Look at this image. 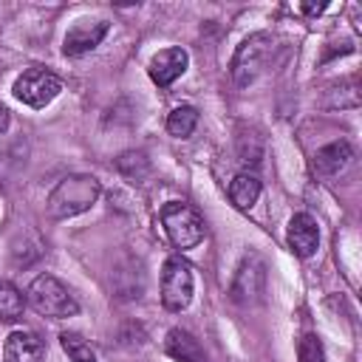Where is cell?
<instances>
[{
	"mask_svg": "<svg viewBox=\"0 0 362 362\" xmlns=\"http://www.w3.org/2000/svg\"><path fill=\"white\" fill-rule=\"evenodd\" d=\"M62 90V79L45 68H25L14 82V96L28 107H45Z\"/></svg>",
	"mask_w": 362,
	"mask_h": 362,
	"instance_id": "6",
	"label": "cell"
},
{
	"mask_svg": "<svg viewBox=\"0 0 362 362\" xmlns=\"http://www.w3.org/2000/svg\"><path fill=\"white\" fill-rule=\"evenodd\" d=\"M59 345H62V351L68 354L71 362H99L96 354H93V348L79 334H68V331L59 334Z\"/></svg>",
	"mask_w": 362,
	"mask_h": 362,
	"instance_id": "17",
	"label": "cell"
},
{
	"mask_svg": "<svg viewBox=\"0 0 362 362\" xmlns=\"http://www.w3.org/2000/svg\"><path fill=\"white\" fill-rule=\"evenodd\" d=\"M288 246L297 257H311L320 246V229H317V221L308 215V212H297L291 221H288Z\"/></svg>",
	"mask_w": 362,
	"mask_h": 362,
	"instance_id": "10",
	"label": "cell"
},
{
	"mask_svg": "<svg viewBox=\"0 0 362 362\" xmlns=\"http://www.w3.org/2000/svg\"><path fill=\"white\" fill-rule=\"evenodd\" d=\"M192 269L181 257H170L161 269V305L167 311H184L192 300Z\"/></svg>",
	"mask_w": 362,
	"mask_h": 362,
	"instance_id": "5",
	"label": "cell"
},
{
	"mask_svg": "<svg viewBox=\"0 0 362 362\" xmlns=\"http://www.w3.org/2000/svg\"><path fill=\"white\" fill-rule=\"evenodd\" d=\"M8 122H11V116H8V110L6 107H0V136L8 130Z\"/></svg>",
	"mask_w": 362,
	"mask_h": 362,
	"instance_id": "21",
	"label": "cell"
},
{
	"mask_svg": "<svg viewBox=\"0 0 362 362\" xmlns=\"http://www.w3.org/2000/svg\"><path fill=\"white\" fill-rule=\"evenodd\" d=\"M161 226L175 249H192L206 235L204 218L198 215V209H192L184 201H167L161 206Z\"/></svg>",
	"mask_w": 362,
	"mask_h": 362,
	"instance_id": "3",
	"label": "cell"
},
{
	"mask_svg": "<svg viewBox=\"0 0 362 362\" xmlns=\"http://www.w3.org/2000/svg\"><path fill=\"white\" fill-rule=\"evenodd\" d=\"M107 28H110L107 20H79V23H74V25L68 28L65 40H62L65 57H82V54L93 51V48L105 40Z\"/></svg>",
	"mask_w": 362,
	"mask_h": 362,
	"instance_id": "8",
	"label": "cell"
},
{
	"mask_svg": "<svg viewBox=\"0 0 362 362\" xmlns=\"http://www.w3.org/2000/svg\"><path fill=\"white\" fill-rule=\"evenodd\" d=\"M164 348L175 362H209L206 351L201 348V342L184 328H173L167 334V339H164Z\"/></svg>",
	"mask_w": 362,
	"mask_h": 362,
	"instance_id": "12",
	"label": "cell"
},
{
	"mask_svg": "<svg viewBox=\"0 0 362 362\" xmlns=\"http://www.w3.org/2000/svg\"><path fill=\"white\" fill-rule=\"evenodd\" d=\"M351 156H354V147L345 139L331 141V144H325V147H320L314 153V170L320 175H334V173H339L351 161Z\"/></svg>",
	"mask_w": 362,
	"mask_h": 362,
	"instance_id": "13",
	"label": "cell"
},
{
	"mask_svg": "<svg viewBox=\"0 0 362 362\" xmlns=\"http://www.w3.org/2000/svg\"><path fill=\"white\" fill-rule=\"evenodd\" d=\"M272 51H274V40L269 34H263V31L252 34L249 40H243L238 45V51H235V59H232V79H235V85L238 88L252 85L260 76V71L266 68Z\"/></svg>",
	"mask_w": 362,
	"mask_h": 362,
	"instance_id": "4",
	"label": "cell"
},
{
	"mask_svg": "<svg viewBox=\"0 0 362 362\" xmlns=\"http://www.w3.org/2000/svg\"><path fill=\"white\" fill-rule=\"evenodd\" d=\"M23 308H25V297L8 280H0V320H17Z\"/></svg>",
	"mask_w": 362,
	"mask_h": 362,
	"instance_id": "16",
	"label": "cell"
},
{
	"mask_svg": "<svg viewBox=\"0 0 362 362\" xmlns=\"http://www.w3.org/2000/svg\"><path fill=\"white\" fill-rule=\"evenodd\" d=\"M25 300H28V305L37 314L51 317V320H68V317H74L79 311L74 294L57 277H51V274L34 277L31 286H28V291H25Z\"/></svg>",
	"mask_w": 362,
	"mask_h": 362,
	"instance_id": "2",
	"label": "cell"
},
{
	"mask_svg": "<svg viewBox=\"0 0 362 362\" xmlns=\"http://www.w3.org/2000/svg\"><path fill=\"white\" fill-rule=\"evenodd\" d=\"M45 345L34 331H11L3 345V362H42Z\"/></svg>",
	"mask_w": 362,
	"mask_h": 362,
	"instance_id": "11",
	"label": "cell"
},
{
	"mask_svg": "<svg viewBox=\"0 0 362 362\" xmlns=\"http://www.w3.org/2000/svg\"><path fill=\"white\" fill-rule=\"evenodd\" d=\"M266 288V263L257 255L243 257V263L238 266V274L232 280V300L238 303H257L260 294Z\"/></svg>",
	"mask_w": 362,
	"mask_h": 362,
	"instance_id": "7",
	"label": "cell"
},
{
	"mask_svg": "<svg viewBox=\"0 0 362 362\" xmlns=\"http://www.w3.org/2000/svg\"><path fill=\"white\" fill-rule=\"evenodd\" d=\"M297 359L300 362H325V351L317 334H305L297 345Z\"/></svg>",
	"mask_w": 362,
	"mask_h": 362,
	"instance_id": "19",
	"label": "cell"
},
{
	"mask_svg": "<svg viewBox=\"0 0 362 362\" xmlns=\"http://www.w3.org/2000/svg\"><path fill=\"white\" fill-rule=\"evenodd\" d=\"M229 198H232V204L238 209H252L257 204V198H260V181H257V175H252V173L235 175L232 184H229Z\"/></svg>",
	"mask_w": 362,
	"mask_h": 362,
	"instance_id": "14",
	"label": "cell"
},
{
	"mask_svg": "<svg viewBox=\"0 0 362 362\" xmlns=\"http://www.w3.org/2000/svg\"><path fill=\"white\" fill-rule=\"evenodd\" d=\"M119 173L127 175V178L136 184V181H141V178L150 173V164H147L144 153H124V156L119 158Z\"/></svg>",
	"mask_w": 362,
	"mask_h": 362,
	"instance_id": "18",
	"label": "cell"
},
{
	"mask_svg": "<svg viewBox=\"0 0 362 362\" xmlns=\"http://www.w3.org/2000/svg\"><path fill=\"white\" fill-rule=\"evenodd\" d=\"M187 65H189V54L184 48H164L150 59L147 71H150V79L158 88H167L187 71Z\"/></svg>",
	"mask_w": 362,
	"mask_h": 362,
	"instance_id": "9",
	"label": "cell"
},
{
	"mask_svg": "<svg viewBox=\"0 0 362 362\" xmlns=\"http://www.w3.org/2000/svg\"><path fill=\"white\" fill-rule=\"evenodd\" d=\"M198 127V110L192 105H181L167 116V133L175 139H187L192 136V130Z\"/></svg>",
	"mask_w": 362,
	"mask_h": 362,
	"instance_id": "15",
	"label": "cell"
},
{
	"mask_svg": "<svg viewBox=\"0 0 362 362\" xmlns=\"http://www.w3.org/2000/svg\"><path fill=\"white\" fill-rule=\"evenodd\" d=\"M102 187L93 175H85V173H76V175H65L48 195L45 201V209L54 221H65V218H74V215H82L88 212L96 198H99Z\"/></svg>",
	"mask_w": 362,
	"mask_h": 362,
	"instance_id": "1",
	"label": "cell"
},
{
	"mask_svg": "<svg viewBox=\"0 0 362 362\" xmlns=\"http://www.w3.org/2000/svg\"><path fill=\"white\" fill-rule=\"evenodd\" d=\"M303 11L305 14H320V11H325V3H317V6L314 3H303Z\"/></svg>",
	"mask_w": 362,
	"mask_h": 362,
	"instance_id": "20",
	"label": "cell"
}]
</instances>
